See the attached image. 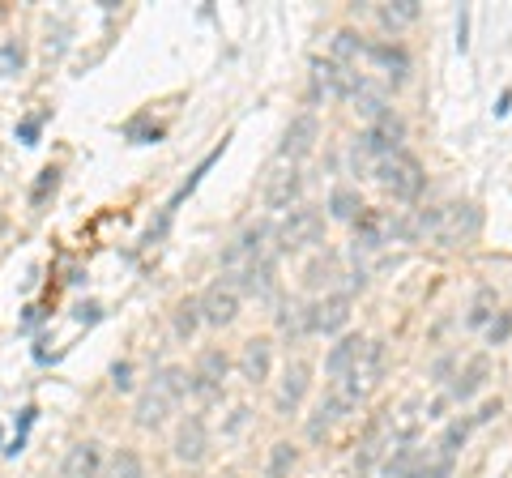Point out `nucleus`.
Returning <instances> with one entry per match:
<instances>
[{"mask_svg":"<svg viewBox=\"0 0 512 478\" xmlns=\"http://www.w3.org/2000/svg\"><path fill=\"white\" fill-rule=\"evenodd\" d=\"M478 227H483V218H478L474 205H440V210H427L419 218H410L406 235H427V239H436V244L453 248V244L474 239Z\"/></svg>","mask_w":512,"mask_h":478,"instance_id":"obj_1","label":"nucleus"},{"mask_svg":"<svg viewBox=\"0 0 512 478\" xmlns=\"http://www.w3.org/2000/svg\"><path fill=\"white\" fill-rule=\"evenodd\" d=\"M188 389H192V376L184 368H163L150 380V389L137 397V423L141 427H158L175 406H180V397Z\"/></svg>","mask_w":512,"mask_h":478,"instance_id":"obj_2","label":"nucleus"},{"mask_svg":"<svg viewBox=\"0 0 512 478\" xmlns=\"http://www.w3.org/2000/svg\"><path fill=\"white\" fill-rule=\"evenodd\" d=\"M376 180L384 184V193H393L397 201H414L423 193V167H419V158H410V154H389V158H380L376 163Z\"/></svg>","mask_w":512,"mask_h":478,"instance_id":"obj_3","label":"nucleus"},{"mask_svg":"<svg viewBox=\"0 0 512 478\" xmlns=\"http://www.w3.org/2000/svg\"><path fill=\"white\" fill-rule=\"evenodd\" d=\"M320 235H325V218H320V210H312V205H295V210L282 218V227L274 231L282 252L312 248V244H320Z\"/></svg>","mask_w":512,"mask_h":478,"instance_id":"obj_4","label":"nucleus"},{"mask_svg":"<svg viewBox=\"0 0 512 478\" xmlns=\"http://www.w3.org/2000/svg\"><path fill=\"white\" fill-rule=\"evenodd\" d=\"M227 368H231V359L222 355L218 346L201 350L197 368H192V393H197L201 402H210V397H218V393H222V380H227Z\"/></svg>","mask_w":512,"mask_h":478,"instance_id":"obj_5","label":"nucleus"},{"mask_svg":"<svg viewBox=\"0 0 512 478\" xmlns=\"http://www.w3.org/2000/svg\"><path fill=\"white\" fill-rule=\"evenodd\" d=\"M201 316H205V325H214V329L231 325L235 316H239V291H235V286H231L227 278L214 282L210 291L201 295Z\"/></svg>","mask_w":512,"mask_h":478,"instance_id":"obj_6","label":"nucleus"},{"mask_svg":"<svg viewBox=\"0 0 512 478\" xmlns=\"http://www.w3.org/2000/svg\"><path fill=\"white\" fill-rule=\"evenodd\" d=\"M402 137H406V124L397 120L393 111H384V116H376V120H372V129L363 133V146L372 150L376 158H389V154L402 150Z\"/></svg>","mask_w":512,"mask_h":478,"instance_id":"obj_7","label":"nucleus"},{"mask_svg":"<svg viewBox=\"0 0 512 478\" xmlns=\"http://www.w3.org/2000/svg\"><path fill=\"white\" fill-rule=\"evenodd\" d=\"M299 188H303V180H299V171H295V163L291 167H274L269 171V180H265V205L269 210H286L291 214V205L299 201Z\"/></svg>","mask_w":512,"mask_h":478,"instance_id":"obj_8","label":"nucleus"},{"mask_svg":"<svg viewBox=\"0 0 512 478\" xmlns=\"http://www.w3.org/2000/svg\"><path fill=\"white\" fill-rule=\"evenodd\" d=\"M175 457L184 461V466H201L205 461V449H210V436H205V423L201 419H184L175 427Z\"/></svg>","mask_w":512,"mask_h":478,"instance_id":"obj_9","label":"nucleus"},{"mask_svg":"<svg viewBox=\"0 0 512 478\" xmlns=\"http://www.w3.org/2000/svg\"><path fill=\"white\" fill-rule=\"evenodd\" d=\"M350 321L346 295H329L320 304H308V333H338Z\"/></svg>","mask_w":512,"mask_h":478,"instance_id":"obj_10","label":"nucleus"},{"mask_svg":"<svg viewBox=\"0 0 512 478\" xmlns=\"http://www.w3.org/2000/svg\"><path fill=\"white\" fill-rule=\"evenodd\" d=\"M316 133H320L316 116H312V111H303V116H295V120H291V129H286L278 154H282V158H303V154H312Z\"/></svg>","mask_w":512,"mask_h":478,"instance_id":"obj_11","label":"nucleus"},{"mask_svg":"<svg viewBox=\"0 0 512 478\" xmlns=\"http://www.w3.org/2000/svg\"><path fill=\"white\" fill-rule=\"evenodd\" d=\"M308 385H312V368L303 359H295V363H286V372H282V389H278V410L282 414H291L299 402H303V393H308Z\"/></svg>","mask_w":512,"mask_h":478,"instance_id":"obj_12","label":"nucleus"},{"mask_svg":"<svg viewBox=\"0 0 512 478\" xmlns=\"http://www.w3.org/2000/svg\"><path fill=\"white\" fill-rule=\"evenodd\" d=\"M269 368H274V346L265 338L244 342V350H239V372H244V380L261 385V380H269Z\"/></svg>","mask_w":512,"mask_h":478,"instance_id":"obj_13","label":"nucleus"},{"mask_svg":"<svg viewBox=\"0 0 512 478\" xmlns=\"http://www.w3.org/2000/svg\"><path fill=\"white\" fill-rule=\"evenodd\" d=\"M103 470V453L99 444L86 440V444H73L69 457H64V478H94Z\"/></svg>","mask_w":512,"mask_h":478,"instance_id":"obj_14","label":"nucleus"},{"mask_svg":"<svg viewBox=\"0 0 512 478\" xmlns=\"http://www.w3.org/2000/svg\"><path fill=\"white\" fill-rule=\"evenodd\" d=\"M367 355V342L359 338V333H350V338H342L338 346H333L329 350V359H325V372L333 376V380H338V376H346L350 368H355V363Z\"/></svg>","mask_w":512,"mask_h":478,"instance_id":"obj_15","label":"nucleus"},{"mask_svg":"<svg viewBox=\"0 0 512 478\" xmlns=\"http://www.w3.org/2000/svg\"><path fill=\"white\" fill-rule=\"evenodd\" d=\"M367 60H372L380 73H389L393 82H402V77L410 73V56L402 52V47H393V43H372L367 47Z\"/></svg>","mask_w":512,"mask_h":478,"instance_id":"obj_16","label":"nucleus"},{"mask_svg":"<svg viewBox=\"0 0 512 478\" xmlns=\"http://www.w3.org/2000/svg\"><path fill=\"white\" fill-rule=\"evenodd\" d=\"M26 69V47L18 35H0V77H18Z\"/></svg>","mask_w":512,"mask_h":478,"instance_id":"obj_17","label":"nucleus"},{"mask_svg":"<svg viewBox=\"0 0 512 478\" xmlns=\"http://www.w3.org/2000/svg\"><path fill=\"white\" fill-rule=\"evenodd\" d=\"M329 214H333V218H342V222H359L363 201H359L355 188H333V197H329Z\"/></svg>","mask_w":512,"mask_h":478,"instance_id":"obj_18","label":"nucleus"},{"mask_svg":"<svg viewBox=\"0 0 512 478\" xmlns=\"http://www.w3.org/2000/svg\"><path fill=\"white\" fill-rule=\"evenodd\" d=\"M453 474V457L448 453H427V457H414V470H410V478H448Z\"/></svg>","mask_w":512,"mask_h":478,"instance_id":"obj_19","label":"nucleus"},{"mask_svg":"<svg viewBox=\"0 0 512 478\" xmlns=\"http://www.w3.org/2000/svg\"><path fill=\"white\" fill-rule=\"evenodd\" d=\"M419 18V0H393V5H380V22L389 30H402Z\"/></svg>","mask_w":512,"mask_h":478,"instance_id":"obj_20","label":"nucleus"},{"mask_svg":"<svg viewBox=\"0 0 512 478\" xmlns=\"http://www.w3.org/2000/svg\"><path fill=\"white\" fill-rule=\"evenodd\" d=\"M205 321L201 316V299H180V308H175V338H192L197 333V325Z\"/></svg>","mask_w":512,"mask_h":478,"instance_id":"obj_21","label":"nucleus"},{"mask_svg":"<svg viewBox=\"0 0 512 478\" xmlns=\"http://www.w3.org/2000/svg\"><path fill=\"white\" fill-rule=\"evenodd\" d=\"M359 56H367V43L355 35V30H338V35H333V60H338V65H350V60H359Z\"/></svg>","mask_w":512,"mask_h":478,"instance_id":"obj_22","label":"nucleus"},{"mask_svg":"<svg viewBox=\"0 0 512 478\" xmlns=\"http://www.w3.org/2000/svg\"><path fill=\"white\" fill-rule=\"evenodd\" d=\"M107 478H146V470H141V457L133 449H116V457L107 461Z\"/></svg>","mask_w":512,"mask_h":478,"instance_id":"obj_23","label":"nucleus"},{"mask_svg":"<svg viewBox=\"0 0 512 478\" xmlns=\"http://www.w3.org/2000/svg\"><path fill=\"white\" fill-rule=\"evenodd\" d=\"M483 380H487V359H474V363H470V372L453 385V397H470V393H478V389H483Z\"/></svg>","mask_w":512,"mask_h":478,"instance_id":"obj_24","label":"nucleus"},{"mask_svg":"<svg viewBox=\"0 0 512 478\" xmlns=\"http://www.w3.org/2000/svg\"><path fill=\"white\" fill-rule=\"evenodd\" d=\"M56 184H60V171H56V167H43L39 180H35V193H30V205H35V210H43L47 197L56 193Z\"/></svg>","mask_w":512,"mask_h":478,"instance_id":"obj_25","label":"nucleus"},{"mask_svg":"<svg viewBox=\"0 0 512 478\" xmlns=\"http://www.w3.org/2000/svg\"><path fill=\"white\" fill-rule=\"evenodd\" d=\"M291 466H295V449H291V444H274L265 474H269V478H286V474H291Z\"/></svg>","mask_w":512,"mask_h":478,"instance_id":"obj_26","label":"nucleus"},{"mask_svg":"<svg viewBox=\"0 0 512 478\" xmlns=\"http://www.w3.org/2000/svg\"><path fill=\"white\" fill-rule=\"evenodd\" d=\"M466 432H470V423H448V432H444V440L436 444V449L448 453V457H457V449L466 444Z\"/></svg>","mask_w":512,"mask_h":478,"instance_id":"obj_27","label":"nucleus"},{"mask_svg":"<svg viewBox=\"0 0 512 478\" xmlns=\"http://www.w3.org/2000/svg\"><path fill=\"white\" fill-rule=\"evenodd\" d=\"M491 308H495V295H491V291H478V299H474V312H470V325H487Z\"/></svg>","mask_w":512,"mask_h":478,"instance_id":"obj_28","label":"nucleus"},{"mask_svg":"<svg viewBox=\"0 0 512 478\" xmlns=\"http://www.w3.org/2000/svg\"><path fill=\"white\" fill-rule=\"evenodd\" d=\"M111 385H116V389H133V368H128V363H116V368H111Z\"/></svg>","mask_w":512,"mask_h":478,"instance_id":"obj_29","label":"nucleus"},{"mask_svg":"<svg viewBox=\"0 0 512 478\" xmlns=\"http://www.w3.org/2000/svg\"><path fill=\"white\" fill-rule=\"evenodd\" d=\"M73 316H77V321H90V325H94V321H99L103 312H99V304H82V308H77Z\"/></svg>","mask_w":512,"mask_h":478,"instance_id":"obj_30","label":"nucleus"},{"mask_svg":"<svg viewBox=\"0 0 512 478\" xmlns=\"http://www.w3.org/2000/svg\"><path fill=\"white\" fill-rule=\"evenodd\" d=\"M18 133H22V141H35V137H39V120H22Z\"/></svg>","mask_w":512,"mask_h":478,"instance_id":"obj_31","label":"nucleus"}]
</instances>
